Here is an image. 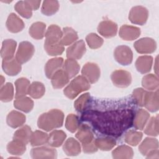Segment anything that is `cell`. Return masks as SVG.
<instances>
[{"label":"cell","instance_id":"1","mask_svg":"<svg viewBox=\"0 0 159 159\" xmlns=\"http://www.w3.org/2000/svg\"><path fill=\"white\" fill-rule=\"evenodd\" d=\"M135 112L132 109H117L104 111H84L81 119L89 122L101 134L118 137L133 125Z\"/></svg>","mask_w":159,"mask_h":159},{"label":"cell","instance_id":"2","mask_svg":"<svg viewBox=\"0 0 159 159\" xmlns=\"http://www.w3.org/2000/svg\"><path fill=\"white\" fill-rule=\"evenodd\" d=\"M64 120V114L58 109H52L41 114L37 120L39 128L47 132L61 127Z\"/></svg>","mask_w":159,"mask_h":159},{"label":"cell","instance_id":"3","mask_svg":"<svg viewBox=\"0 0 159 159\" xmlns=\"http://www.w3.org/2000/svg\"><path fill=\"white\" fill-rule=\"evenodd\" d=\"M90 88L89 82L82 75L75 78L64 89V94L70 99L75 98L80 93Z\"/></svg>","mask_w":159,"mask_h":159},{"label":"cell","instance_id":"4","mask_svg":"<svg viewBox=\"0 0 159 159\" xmlns=\"http://www.w3.org/2000/svg\"><path fill=\"white\" fill-rule=\"evenodd\" d=\"M34 52V47L30 42L27 41L22 42L19 43L16 58L19 63H25L32 57Z\"/></svg>","mask_w":159,"mask_h":159},{"label":"cell","instance_id":"5","mask_svg":"<svg viewBox=\"0 0 159 159\" xmlns=\"http://www.w3.org/2000/svg\"><path fill=\"white\" fill-rule=\"evenodd\" d=\"M148 17V11L145 7L137 6L133 7L129 15V19L132 24L143 25Z\"/></svg>","mask_w":159,"mask_h":159},{"label":"cell","instance_id":"6","mask_svg":"<svg viewBox=\"0 0 159 159\" xmlns=\"http://www.w3.org/2000/svg\"><path fill=\"white\" fill-rule=\"evenodd\" d=\"M114 56L116 60L122 65H130L133 59V53L131 49L126 45H120L116 48Z\"/></svg>","mask_w":159,"mask_h":159},{"label":"cell","instance_id":"7","mask_svg":"<svg viewBox=\"0 0 159 159\" xmlns=\"http://www.w3.org/2000/svg\"><path fill=\"white\" fill-rule=\"evenodd\" d=\"M113 84L119 88H126L132 82L130 73L125 70H117L113 71L111 76Z\"/></svg>","mask_w":159,"mask_h":159},{"label":"cell","instance_id":"8","mask_svg":"<svg viewBox=\"0 0 159 159\" xmlns=\"http://www.w3.org/2000/svg\"><path fill=\"white\" fill-rule=\"evenodd\" d=\"M134 47L135 50L139 53H152L155 51L157 43L153 39L145 37L137 40L134 43Z\"/></svg>","mask_w":159,"mask_h":159},{"label":"cell","instance_id":"9","mask_svg":"<svg viewBox=\"0 0 159 159\" xmlns=\"http://www.w3.org/2000/svg\"><path fill=\"white\" fill-rule=\"evenodd\" d=\"M82 75L90 83H95L100 77V69L98 65L94 63L88 62L81 70Z\"/></svg>","mask_w":159,"mask_h":159},{"label":"cell","instance_id":"10","mask_svg":"<svg viewBox=\"0 0 159 159\" xmlns=\"http://www.w3.org/2000/svg\"><path fill=\"white\" fill-rule=\"evenodd\" d=\"M86 52L85 43L83 40H80L71 45L66 50V57L68 58L79 60Z\"/></svg>","mask_w":159,"mask_h":159},{"label":"cell","instance_id":"11","mask_svg":"<svg viewBox=\"0 0 159 159\" xmlns=\"http://www.w3.org/2000/svg\"><path fill=\"white\" fill-rule=\"evenodd\" d=\"M98 32L105 38L113 37L117 34V25L110 20H102L98 25Z\"/></svg>","mask_w":159,"mask_h":159},{"label":"cell","instance_id":"12","mask_svg":"<svg viewBox=\"0 0 159 159\" xmlns=\"http://www.w3.org/2000/svg\"><path fill=\"white\" fill-rule=\"evenodd\" d=\"M45 40L44 44L53 45L61 42L62 31L60 28L55 24L50 25L45 32Z\"/></svg>","mask_w":159,"mask_h":159},{"label":"cell","instance_id":"13","mask_svg":"<svg viewBox=\"0 0 159 159\" xmlns=\"http://www.w3.org/2000/svg\"><path fill=\"white\" fill-rule=\"evenodd\" d=\"M30 155L33 158H55L57 152L55 148L42 147L32 148Z\"/></svg>","mask_w":159,"mask_h":159},{"label":"cell","instance_id":"14","mask_svg":"<svg viewBox=\"0 0 159 159\" xmlns=\"http://www.w3.org/2000/svg\"><path fill=\"white\" fill-rule=\"evenodd\" d=\"M143 106L152 112H157L159 109V99H158V89L154 92L146 93Z\"/></svg>","mask_w":159,"mask_h":159},{"label":"cell","instance_id":"15","mask_svg":"<svg viewBox=\"0 0 159 159\" xmlns=\"http://www.w3.org/2000/svg\"><path fill=\"white\" fill-rule=\"evenodd\" d=\"M119 34L124 40H134L140 36V29L137 27L124 25L120 28Z\"/></svg>","mask_w":159,"mask_h":159},{"label":"cell","instance_id":"16","mask_svg":"<svg viewBox=\"0 0 159 159\" xmlns=\"http://www.w3.org/2000/svg\"><path fill=\"white\" fill-rule=\"evenodd\" d=\"M2 68L6 75L12 76L18 75L22 69L20 63L14 58L7 60H2Z\"/></svg>","mask_w":159,"mask_h":159},{"label":"cell","instance_id":"17","mask_svg":"<svg viewBox=\"0 0 159 159\" xmlns=\"http://www.w3.org/2000/svg\"><path fill=\"white\" fill-rule=\"evenodd\" d=\"M17 42L12 39H6L2 42L1 55L2 60H10L14 58Z\"/></svg>","mask_w":159,"mask_h":159},{"label":"cell","instance_id":"18","mask_svg":"<svg viewBox=\"0 0 159 159\" xmlns=\"http://www.w3.org/2000/svg\"><path fill=\"white\" fill-rule=\"evenodd\" d=\"M6 24L7 30L12 33L20 32L25 26L22 20L14 13H11L9 15Z\"/></svg>","mask_w":159,"mask_h":159},{"label":"cell","instance_id":"19","mask_svg":"<svg viewBox=\"0 0 159 159\" xmlns=\"http://www.w3.org/2000/svg\"><path fill=\"white\" fill-rule=\"evenodd\" d=\"M75 136L82 144H88L94 141L93 131L87 124L81 125Z\"/></svg>","mask_w":159,"mask_h":159},{"label":"cell","instance_id":"20","mask_svg":"<svg viewBox=\"0 0 159 159\" xmlns=\"http://www.w3.org/2000/svg\"><path fill=\"white\" fill-rule=\"evenodd\" d=\"M63 63V59L61 57L53 58L49 60L45 66V73L47 77L51 78L55 73L61 69Z\"/></svg>","mask_w":159,"mask_h":159},{"label":"cell","instance_id":"21","mask_svg":"<svg viewBox=\"0 0 159 159\" xmlns=\"http://www.w3.org/2000/svg\"><path fill=\"white\" fill-rule=\"evenodd\" d=\"M50 79L53 88L54 89H60L69 82L70 78L63 69H60L55 73Z\"/></svg>","mask_w":159,"mask_h":159},{"label":"cell","instance_id":"22","mask_svg":"<svg viewBox=\"0 0 159 159\" xmlns=\"http://www.w3.org/2000/svg\"><path fill=\"white\" fill-rule=\"evenodd\" d=\"M25 116L23 114L16 111H12L8 114L6 122L9 126L16 129L22 126L25 122Z\"/></svg>","mask_w":159,"mask_h":159},{"label":"cell","instance_id":"23","mask_svg":"<svg viewBox=\"0 0 159 159\" xmlns=\"http://www.w3.org/2000/svg\"><path fill=\"white\" fill-rule=\"evenodd\" d=\"M150 117L149 113L143 109H139L134 114L133 125L135 129L143 130Z\"/></svg>","mask_w":159,"mask_h":159},{"label":"cell","instance_id":"24","mask_svg":"<svg viewBox=\"0 0 159 159\" xmlns=\"http://www.w3.org/2000/svg\"><path fill=\"white\" fill-rule=\"evenodd\" d=\"M153 58L151 56L144 55L139 57L135 61L137 70L142 74L149 72L152 68Z\"/></svg>","mask_w":159,"mask_h":159},{"label":"cell","instance_id":"25","mask_svg":"<svg viewBox=\"0 0 159 159\" xmlns=\"http://www.w3.org/2000/svg\"><path fill=\"white\" fill-rule=\"evenodd\" d=\"M64 152L68 156H76L81 152L80 143L74 138H69L66 140L63 146Z\"/></svg>","mask_w":159,"mask_h":159},{"label":"cell","instance_id":"26","mask_svg":"<svg viewBox=\"0 0 159 159\" xmlns=\"http://www.w3.org/2000/svg\"><path fill=\"white\" fill-rule=\"evenodd\" d=\"M66 137V134L59 130H55L52 131L48 138V145L53 147H58L61 146Z\"/></svg>","mask_w":159,"mask_h":159},{"label":"cell","instance_id":"27","mask_svg":"<svg viewBox=\"0 0 159 159\" xmlns=\"http://www.w3.org/2000/svg\"><path fill=\"white\" fill-rule=\"evenodd\" d=\"M158 148V142L154 138L147 137L140 143L139 150L142 155L145 156L151 151Z\"/></svg>","mask_w":159,"mask_h":159},{"label":"cell","instance_id":"28","mask_svg":"<svg viewBox=\"0 0 159 159\" xmlns=\"http://www.w3.org/2000/svg\"><path fill=\"white\" fill-rule=\"evenodd\" d=\"M14 106L17 109L28 113L33 109L34 101L30 98L24 96L16 98L14 102Z\"/></svg>","mask_w":159,"mask_h":159},{"label":"cell","instance_id":"29","mask_svg":"<svg viewBox=\"0 0 159 159\" xmlns=\"http://www.w3.org/2000/svg\"><path fill=\"white\" fill-rule=\"evenodd\" d=\"M46 25L42 22L33 23L29 28V33L34 39H42L45 35Z\"/></svg>","mask_w":159,"mask_h":159},{"label":"cell","instance_id":"30","mask_svg":"<svg viewBox=\"0 0 159 159\" xmlns=\"http://www.w3.org/2000/svg\"><path fill=\"white\" fill-rule=\"evenodd\" d=\"M32 134V132L30 127L28 125H24L15 132L13 139L27 144L30 142Z\"/></svg>","mask_w":159,"mask_h":159},{"label":"cell","instance_id":"31","mask_svg":"<svg viewBox=\"0 0 159 159\" xmlns=\"http://www.w3.org/2000/svg\"><path fill=\"white\" fill-rule=\"evenodd\" d=\"M16 95L15 98H19L25 96L28 93V89L30 86V81L25 78H20L15 81Z\"/></svg>","mask_w":159,"mask_h":159},{"label":"cell","instance_id":"32","mask_svg":"<svg viewBox=\"0 0 159 159\" xmlns=\"http://www.w3.org/2000/svg\"><path fill=\"white\" fill-rule=\"evenodd\" d=\"M78 39V34L74 29L68 27L63 28L61 39V42L63 45H70L76 42Z\"/></svg>","mask_w":159,"mask_h":159},{"label":"cell","instance_id":"33","mask_svg":"<svg viewBox=\"0 0 159 159\" xmlns=\"http://www.w3.org/2000/svg\"><path fill=\"white\" fill-rule=\"evenodd\" d=\"M63 68L70 79L75 77L78 73L80 66L75 59L68 58L65 61Z\"/></svg>","mask_w":159,"mask_h":159},{"label":"cell","instance_id":"34","mask_svg":"<svg viewBox=\"0 0 159 159\" xmlns=\"http://www.w3.org/2000/svg\"><path fill=\"white\" fill-rule=\"evenodd\" d=\"M142 86L149 91H155L158 88V78L153 74H148L145 75L142 80Z\"/></svg>","mask_w":159,"mask_h":159},{"label":"cell","instance_id":"35","mask_svg":"<svg viewBox=\"0 0 159 159\" xmlns=\"http://www.w3.org/2000/svg\"><path fill=\"white\" fill-rule=\"evenodd\" d=\"M112 155L114 158H132L134 152L129 146L122 145L114 149Z\"/></svg>","mask_w":159,"mask_h":159},{"label":"cell","instance_id":"36","mask_svg":"<svg viewBox=\"0 0 159 159\" xmlns=\"http://www.w3.org/2000/svg\"><path fill=\"white\" fill-rule=\"evenodd\" d=\"M25 145L26 144L13 139V140L8 143L7 145V150L12 155H21L26 150Z\"/></svg>","mask_w":159,"mask_h":159},{"label":"cell","instance_id":"37","mask_svg":"<svg viewBox=\"0 0 159 159\" xmlns=\"http://www.w3.org/2000/svg\"><path fill=\"white\" fill-rule=\"evenodd\" d=\"M45 92V88L43 83L39 81H34L30 84L28 94L34 99L42 98Z\"/></svg>","mask_w":159,"mask_h":159},{"label":"cell","instance_id":"38","mask_svg":"<svg viewBox=\"0 0 159 159\" xmlns=\"http://www.w3.org/2000/svg\"><path fill=\"white\" fill-rule=\"evenodd\" d=\"M14 9L19 14L24 18L29 19L32 17L33 10L27 1H18L16 4Z\"/></svg>","mask_w":159,"mask_h":159},{"label":"cell","instance_id":"39","mask_svg":"<svg viewBox=\"0 0 159 159\" xmlns=\"http://www.w3.org/2000/svg\"><path fill=\"white\" fill-rule=\"evenodd\" d=\"M94 143L98 148L103 151H109L116 145V140L111 137H100L94 140Z\"/></svg>","mask_w":159,"mask_h":159},{"label":"cell","instance_id":"40","mask_svg":"<svg viewBox=\"0 0 159 159\" xmlns=\"http://www.w3.org/2000/svg\"><path fill=\"white\" fill-rule=\"evenodd\" d=\"M59 3L57 1H44L42 5L41 11L45 16H52L59 9Z\"/></svg>","mask_w":159,"mask_h":159},{"label":"cell","instance_id":"41","mask_svg":"<svg viewBox=\"0 0 159 159\" xmlns=\"http://www.w3.org/2000/svg\"><path fill=\"white\" fill-rule=\"evenodd\" d=\"M48 138V135L47 134L40 130H35V132H32L30 143V145L34 147L40 146L47 143Z\"/></svg>","mask_w":159,"mask_h":159},{"label":"cell","instance_id":"42","mask_svg":"<svg viewBox=\"0 0 159 159\" xmlns=\"http://www.w3.org/2000/svg\"><path fill=\"white\" fill-rule=\"evenodd\" d=\"M91 101L89 93H84L81 95L75 102L74 107L78 112H84L87 110Z\"/></svg>","mask_w":159,"mask_h":159},{"label":"cell","instance_id":"43","mask_svg":"<svg viewBox=\"0 0 159 159\" xmlns=\"http://www.w3.org/2000/svg\"><path fill=\"white\" fill-rule=\"evenodd\" d=\"M14 97V88L11 83H7L1 87L0 91V99L2 102H9Z\"/></svg>","mask_w":159,"mask_h":159},{"label":"cell","instance_id":"44","mask_svg":"<svg viewBox=\"0 0 159 159\" xmlns=\"http://www.w3.org/2000/svg\"><path fill=\"white\" fill-rule=\"evenodd\" d=\"M142 133L140 132L135 130H129L125 134L124 140L127 143L132 146H136L142 140Z\"/></svg>","mask_w":159,"mask_h":159},{"label":"cell","instance_id":"45","mask_svg":"<svg viewBox=\"0 0 159 159\" xmlns=\"http://www.w3.org/2000/svg\"><path fill=\"white\" fill-rule=\"evenodd\" d=\"M144 133L150 136H157L158 135V116L152 117L148 121L145 129Z\"/></svg>","mask_w":159,"mask_h":159},{"label":"cell","instance_id":"46","mask_svg":"<svg viewBox=\"0 0 159 159\" xmlns=\"http://www.w3.org/2000/svg\"><path fill=\"white\" fill-rule=\"evenodd\" d=\"M65 127L66 129L71 133H74L80 127V121L77 116L70 114L66 119Z\"/></svg>","mask_w":159,"mask_h":159},{"label":"cell","instance_id":"47","mask_svg":"<svg viewBox=\"0 0 159 159\" xmlns=\"http://www.w3.org/2000/svg\"><path fill=\"white\" fill-rule=\"evenodd\" d=\"M86 41L92 49H97L101 47L103 43V39L94 33L88 34L86 37Z\"/></svg>","mask_w":159,"mask_h":159},{"label":"cell","instance_id":"48","mask_svg":"<svg viewBox=\"0 0 159 159\" xmlns=\"http://www.w3.org/2000/svg\"><path fill=\"white\" fill-rule=\"evenodd\" d=\"M44 48L47 54L50 56L60 55L65 50L64 45L61 43V42L53 45L44 44Z\"/></svg>","mask_w":159,"mask_h":159},{"label":"cell","instance_id":"49","mask_svg":"<svg viewBox=\"0 0 159 159\" xmlns=\"http://www.w3.org/2000/svg\"><path fill=\"white\" fill-rule=\"evenodd\" d=\"M147 91L142 88H136L133 91L132 97L136 104L140 106H143L144 99Z\"/></svg>","mask_w":159,"mask_h":159},{"label":"cell","instance_id":"50","mask_svg":"<svg viewBox=\"0 0 159 159\" xmlns=\"http://www.w3.org/2000/svg\"><path fill=\"white\" fill-rule=\"evenodd\" d=\"M83 150L86 153H92L98 150V148L94 143V140L88 144H82Z\"/></svg>","mask_w":159,"mask_h":159},{"label":"cell","instance_id":"51","mask_svg":"<svg viewBox=\"0 0 159 159\" xmlns=\"http://www.w3.org/2000/svg\"><path fill=\"white\" fill-rule=\"evenodd\" d=\"M27 3L30 6L32 10H37L39 9L40 2V1H27Z\"/></svg>","mask_w":159,"mask_h":159},{"label":"cell","instance_id":"52","mask_svg":"<svg viewBox=\"0 0 159 159\" xmlns=\"http://www.w3.org/2000/svg\"><path fill=\"white\" fill-rule=\"evenodd\" d=\"M158 154H159L158 150L155 149L154 150L151 151L146 156H147V158H159V155Z\"/></svg>","mask_w":159,"mask_h":159},{"label":"cell","instance_id":"53","mask_svg":"<svg viewBox=\"0 0 159 159\" xmlns=\"http://www.w3.org/2000/svg\"><path fill=\"white\" fill-rule=\"evenodd\" d=\"M155 66H154V70L156 72L157 75H158V57H157L156 59H155Z\"/></svg>","mask_w":159,"mask_h":159}]
</instances>
